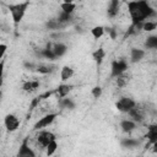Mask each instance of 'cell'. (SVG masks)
<instances>
[{"instance_id": "cell-29", "label": "cell", "mask_w": 157, "mask_h": 157, "mask_svg": "<svg viewBox=\"0 0 157 157\" xmlns=\"http://www.w3.org/2000/svg\"><path fill=\"white\" fill-rule=\"evenodd\" d=\"M146 47L150 48V49H155L157 48V37L156 36H151L147 38L146 40Z\"/></svg>"}, {"instance_id": "cell-36", "label": "cell", "mask_w": 157, "mask_h": 157, "mask_svg": "<svg viewBox=\"0 0 157 157\" xmlns=\"http://www.w3.org/2000/svg\"><path fill=\"white\" fill-rule=\"evenodd\" d=\"M0 135H1V132H0Z\"/></svg>"}, {"instance_id": "cell-8", "label": "cell", "mask_w": 157, "mask_h": 157, "mask_svg": "<svg viewBox=\"0 0 157 157\" xmlns=\"http://www.w3.org/2000/svg\"><path fill=\"white\" fill-rule=\"evenodd\" d=\"M120 10V0H109L107 6V15L110 18H114Z\"/></svg>"}, {"instance_id": "cell-32", "label": "cell", "mask_w": 157, "mask_h": 157, "mask_svg": "<svg viewBox=\"0 0 157 157\" xmlns=\"http://www.w3.org/2000/svg\"><path fill=\"white\" fill-rule=\"evenodd\" d=\"M4 67H5V59L2 58L0 60V87L2 86L4 82Z\"/></svg>"}, {"instance_id": "cell-21", "label": "cell", "mask_w": 157, "mask_h": 157, "mask_svg": "<svg viewBox=\"0 0 157 157\" xmlns=\"http://www.w3.org/2000/svg\"><path fill=\"white\" fill-rule=\"evenodd\" d=\"M104 56H105V50H104L103 48H98V49H96V50L92 53V58H93V60H94L98 65L102 64Z\"/></svg>"}, {"instance_id": "cell-20", "label": "cell", "mask_w": 157, "mask_h": 157, "mask_svg": "<svg viewBox=\"0 0 157 157\" xmlns=\"http://www.w3.org/2000/svg\"><path fill=\"white\" fill-rule=\"evenodd\" d=\"M60 9H61L63 12L71 15L76 9V4H74L72 1H64V2L60 4Z\"/></svg>"}, {"instance_id": "cell-14", "label": "cell", "mask_w": 157, "mask_h": 157, "mask_svg": "<svg viewBox=\"0 0 157 157\" xmlns=\"http://www.w3.org/2000/svg\"><path fill=\"white\" fill-rule=\"evenodd\" d=\"M128 113L130 114V117L132 118L134 121H142L144 120V110H142V108H139L137 105L131 108Z\"/></svg>"}, {"instance_id": "cell-35", "label": "cell", "mask_w": 157, "mask_h": 157, "mask_svg": "<svg viewBox=\"0 0 157 157\" xmlns=\"http://www.w3.org/2000/svg\"><path fill=\"white\" fill-rule=\"evenodd\" d=\"M64 1H72V0H64Z\"/></svg>"}, {"instance_id": "cell-12", "label": "cell", "mask_w": 157, "mask_h": 157, "mask_svg": "<svg viewBox=\"0 0 157 157\" xmlns=\"http://www.w3.org/2000/svg\"><path fill=\"white\" fill-rule=\"evenodd\" d=\"M145 50L144 49H139V48H132L130 52V61L131 63H137L141 59H144L145 56Z\"/></svg>"}, {"instance_id": "cell-23", "label": "cell", "mask_w": 157, "mask_h": 157, "mask_svg": "<svg viewBox=\"0 0 157 157\" xmlns=\"http://www.w3.org/2000/svg\"><path fill=\"white\" fill-rule=\"evenodd\" d=\"M104 27L103 26H94L92 29H91V34L94 39H99L103 34H104Z\"/></svg>"}, {"instance_id": "cell-13", "label": "cell", "mask_w": 157, "mask_h": 157, "mask_svg": "<svg viewBox=\"0 0 157 157\" xmlns=\"http://www.w3.org/2000/svg\"><path fill=\"white\" fill-rule=\"evenodd\" d=\"M72 90V86L71 85H67V83H61L58 86V88H55V93L58 94L59 98H63V97H66Z\"/></svg>"}, {"instance_id": "cell-24", "label": "cell", "mask_w": 157, "mask_h": 157, "mask_svg": "<svg viewBox=\"0 0 157 157\" xmlns=\"http://www.w3.org/2000/svg\"><path fill=\"white\" fill-rule=\"evenodd\" d=\"M156 27H157V23H156L155 21H148V20H146V21L142 22L141 29H144V31H146V32H152V31L156 29Z\"/></svg>"}, {"instance_id": "cell-3", "label": "cell", "mask_w": 157, "mask_h": 157, "mask_svg": "<svg viewBox=\"0 0 157 157\" xmlns=\"http://www.w3.org/2000/svg\"><path fill=\"white\" fill-rule=\"evenodd\" d=\"M135 105H136V102L129 97H121L120 99H118L115 102V108L121 113H128Z\"/></svg>"}, {"instance_id": "cell-22", "label": "cell", "mask_w": 157, "mask_h": 157, "mask_svg": "<svg viewBox=\"0 0 157 157\" xmlns=\"http://www.w3.org/2000/svg\"><path fill=\"white\" fill-rule=\"evenodd\" d=\"M39 55L42 58H45V59H49V60H54L55 59V55L53 53V49H52V44H48L45 49H42V52L39 53Z\"/></svg>"}, {"instance_id": "cell-18", "label": "cell", "mask_w": 157, "mask_h": 157, "mask_svg": "<svg viewBox=\"0 0 157 157\" xmlns=\"http://www.w3.org/2000/svg\"><path fill=\"white\" fill-rule=\"evenodd\" d=\"M59 105H60V108H63V109L72 110V109L75 108V102H74L71 98L63 97V98H59Z\"/></svg>"}, {"instance_id": "cell-2", "label": "cell", "mask_w": 157, "mask_h": 157, "mask_svg": "<svg viewBox=\"0 0 157 157\" xmlns=\"http://www.w3.org/2000/svg\"><path fill=\"white\" fill-rule=\"evenodd\" d=\"M28 5H29V1L7 5V9L10 10L11 16H12V20H13V22H15L16 25L22 21V18H23V16H25L27 9H28Z\"/></svg>"}, {"instance_id": "cell-30", "label": "cell", "mask_w": 157, "mask_h": 157, "mask_svg": "<svg viewBox=\"0 0 157 157\" xmlns=\"http://www.w3.org/2000/svg\"><path fill=\"white\" fill-rule=\"evenodd\" d=\"M47 27H48L49 29H58V28H60V27H63V26L59 23L58 20H49V21L47 22Z\"/></svg>"}, {"instance_id": "cell-15", "label": "cell", "mask_w": 157, "mask_h": 157, "mask_svg": "<svg viewBox=\"0 0 157 157\" xmlns=\"http://www.w3.org/2000/svg\"><path fill=\"white\" fill-rule=\"evenodd\" d=\"M74 74H75V71H74V69L71 67V66H67V65H65V66H63L61 67V70H60V78H61V81H67V80H70L72 76H74Z\"/></svg>"}, {"instance_id": "cell-28", "label": "cell", "mask_w": 157, "mask_h": 157, "mask_svg": "<svg viewBox=\"0 0 157 157\" xmlns=\"http://www.w3.org/2000/svg\"><path fill=\"white\" fill-rule=\"evenodd\" d=\"M70 20H71V15H70V13H65V12H63V11H61V13H60L59 17H58V21H59V23H60L61 26H64L65 23H67Z\"/></svg>"}, {"instance_id": "cell-34", "label": "cell", "mask_w": 157, "mask_h": 157, "mask_svg": "<svg viewBox=\"0 0 157 157\" xmlns=\"http://www.w3.org/2000/svg\"><path fill=\"white\" fill-rule=\"evenodd\" d=\"M1 97H2V92H1V90H0V102H1Z\"/></svg>"}, {"instance_id": "cell-6", "label": "cell", "mask_w": 157, "mask_h": 157, "mask_svg": "<svg viewBox=\"0 0 157 157\" xmlns=\"http://www.w3.org/2000/svg\"><path fill=\"white\" fill-rule=\"evenodd\" d=\"M56 117H58V113H49V114L42 117V118L34 124L33 129H34V130H40V129H44V128L49 126V125L55 120Z\"/></svg>"}, {"instance_id": "cell-11", "label": "cell", "mask_w": 157, "mask_h": 157, "mask_svg": "<svg viewBox=\"0 0 157 157\" xmlns=\"http://www.w3.org/2000/svg\"><path fill=\"white\" fill-rule=\"evenodd\" d=\"M52 49H53V53H54L55 58H60V56L65 55L66 52H67V47L64 43H55L54 45H52Z\"/></svg>"}, {"instance_id": "cell-33", "label": "cell", "mask_w": 157, "mask_h": 157, "mask_svg": "<svg viewBox=\"0 0 157 157\" xmlns=\"http://www.w3.org/2000/svg\"><path fill=\"white\" fill-rule=\"evenodd\" d=\"M6 50H7V45H6V44H4V43H0V60L4 58V55H5Z\"/></svg>"}, {"instance_id": "cell-1", "label": "cell", "mask_w": 157, "mask_h": 157, "mask_svg": "<svg viewBox=\"0 0 157 157\" xmlns=\"http://www.w3.org/2000/svg\"><path fill=\"white\" fill-rule=\"evenodd\" d=\"M128 11L131 16L132 25H142L144 21L156 15L147 0H132L128 2Z\"/></svg>"}, {"instance_id": "cell-10", "label": "cell", "mask_w": 157, "mask_h": 157, "mask_svg": "<svg viewBox=\"0 0 157 157\" xmlns=\"http://www.w3.org/2000/svg\"><path fill=\"white\" fill-rule=\"evenodd\" d=\"M120 128L124 132H131L136 129V121L132 119H124L120 121Z\"/></svg>"}, {"instance_id": "cell-4", "label": "cell", "mask_w": 157, "mask_h": 157, "mask_svg": "<svg viewBox=\"0 0 157 157\" xmlns=\"http://www.w3.org/2000/svg\"><path fill=\"white\" fill-rule=\"evenodd\" d=\"M128 70V63L124 60V59H119V60H114L112 63V66H110V76L114 78L117 77L118 75L125 72Z\"/></svg>"}, {"instance_id": "cell-17", "label": "cell", "mask_w": 157, "mask_h": 157, "mask_svg": "<svg viewBox=\"0 0 157 157\" xmlns=\"http://www.w3.org/2000/svg\"><path fill=\"white\" fill-rule=\"evenodd\" d=\"M146 137H147V140L150 141V144L157 142V125H150V126L147 128Z\"/></svg>"}, {"instance_id": "cell-25", "label": "cell", "mask_w": 157, "mask_h": 157, "mask_svg": "<svg viewBox=\"0 0 157 157\" xmlns=\"http://www.w3.org/2000/svg\"><path fill=\"white\" fill-rule=\"evenodd\" d=\"M36 70L39 74H50V72H53L55 70V66L54 65H49V64H47V65H38Z\"/></svg>"}, {"instance_id": "cell-7", "label": "cell", "mask_w": 157, "mask_h": 157, "mask_svg": "<svg viewBox=\"0 0 157 157\" xmlns=\"http://www.w3.org/2000/svg\"><path fill=\"white\" fill-rule=\"evenodd\" d=\"M54 139H56V137H55V135L52 131H47V130H43V129H40L39 132H38V135H37V142L39 144V146H42L44 148Z\"/></svg>"}, {"instance_id": "cell-9", "label": "cell", "mask_w": 157, "mask_h": 157, "mask_svg": "<svg viewBox=\"0 0 157 157\" xmlns=\"http://www.w3.org/2000/svg\"><path fill=\"white\" fill-rule=\"evenodd\" d=\"M17 156H20V157H34L36 156L33 150L28 146V140L27 139L23 140V142H22V145H21V147L17 152Z\"/></svg>"}, {"instance_id": "cell-31", "label": "cell", "mask_w": 157, "mask_h": 157, "mask_svg": "<svg viewBox=\"0 0 157 157\" xmlns=\"http://www.w3.org/2000/svg\"><path fill=\"white\" fill-rule=\"evenodd\" d=\"M103 91H102V87L101 86H94L92 90H91V94L93 98H99L102 96Z\"/></svg>"}, {"instance_id": "cell-27", "label": "cell", "mask_w": 157, "mask_h": 157, "mask_svg": "<svg viewBox=\"0 0 157 157\" xmlns=\"http://www.w3.org/2000/svg\"><path fill=\"white\" fill-rule=\"evenodd\" d=\"M56 148H58V142H56V139H54V140H52V141L47 145V147H45V150H47V155H48V156L54 155L55 151H56Z\"/></svg>"}, {"instance_id": "cell-5", "label": "cell", "mask_w": 157, "mask_h": 157, "mask_svg": "<svg viewBox=\"0 0 157 157\" xmlns=\"http://www.w3.org/2000/svg\"><path fill=\"white\" fill-rule=\"evenodd\" d=\"M4 125L7 131H16L20 128V119L15 114H6L4 118Z\"/></svg>"}, {"instance_id": "cell-26", "label": "cell", "mask_w": 157, "mask_h": 157, "mask_svg": "<svg viewBox=\"0 0 157 157\" xmlns=\"http://www.w3.org/2000/svg\"><path fill=\"white\" fill-rule=\"evenodd\" d=\"M139 145V140L136 139H131V137H126L121 140V146L123 147H136Z\"/></svg>"}, {"instance_id": "cell-16", "label": "cell", "mask_w": 157, "mask_h": 157, "mask_svg": "<svg viewBox=\"0 0 157 157\" xmlns=\"http://www.w3.org/2000/svg\"><path fill=\"white\" fill-rule=\"evenodd\" d=\"M114 78H115V85H117L119 88H121V87H125V86L129 83V81H130V75H128L126 71H125V72L118 75V76L114 77Z\"/></svg>"}, {"instance_id": "cell-19", "label": "cell", "mask_w": 157, "mask_h": 157, "mask_svg": "<svg viewBox=\"0 0 157 157\" xmlns=\"http://www.w3.org/2000/svg\"><path fill=\"white\" fill-rule=\"evenodd\" d=\"M38 87H39V81H37V80H29L22 85V90L26 92H33Z\"/></svg>"}]
</instances>
